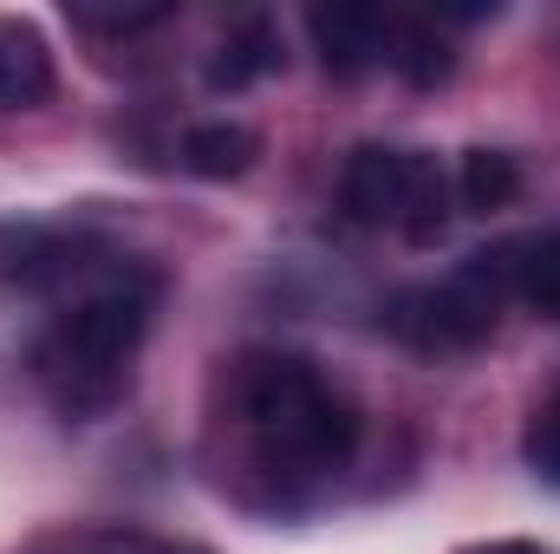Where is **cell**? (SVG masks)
Returning a JSON list of instances; mask_svg holds the SVG:
<instances>
[{"label":"cell","mask_w":560,"mask_h":554,"mask_svg":"<svg viewBox=\"0 0 560 554\" xmlns=\"http://www.w3.org/2000/svg\"><path fill=\"white\" fill-rule=\"evenodd\" d=\"M275 66H280L275 20L248 13V20H235V26L222 33V46H215V59H209V92H242V85L268 79Z\"/></svg>","instance_id":"cell-8"},{"label":"cell","mask_w":560,"mask_h":554,"mask_svg":"<svg viewBox=\"0 0 560 554\" xmlns=\"http://www.w3.org/2000/svg\"><path fill=\"white\" fill-rule=\"evenodd\" d=\"M52 99V53L39 26L0 20V112H33Z\"/></svg>","instance_id":"cell-7"},{"label":"cell","mask_w":560,"mask_h":554,"mask_svg":"<svg viewBox=\"0 0 560 554\" xmlns=\"http://www.w3.org/2000/svg\"><path fill=\"white\" fill-rule=\"evenodd\" d=\"M306 33H313V53L332 79H359L385 59L392 46V13L378 7H313L306 13Z\"/></svg>","instance_id":"cell-5"},{"label":"cell","mask_w":560,"mask_h":554,"mask_svg":"<svg viewBox=\"0 0 560 554\" xmlns=\"http://www.w3.org/2000/svg\"><path fill=\"white\" fill-rule=\"evenodd\" d=\"M255 157H261V138H255L248 125H229V118H209V125H196V131L183 138V163H189L196 176H209V183L248 176Z\"/></svg>","instance_id":"cell-10"},{"label":"cell","mask_w":560,"mask_h":554,"mask_svg":"<svg viewBox=\"0 0 560 554\" xmlns=\"http://www.w3.org/2000/svg\"><path fill=\"white\" fill-rule=\"evenodd\" d=\"M515 196H522V163H515L509 150H489V143L463 150V163H456V203H463L469 216H495V209H509Z\"/></svg>","instance_id":"cell-9"},{"label":"cell","mask_w":560,"mask_h":554,"mask_svg":"<svg viewBox=\"0 0 560 554\" xmlns=\"http://www.w3.org/2000/svg\"><path fill=\"white\" fill-rule=\"evenodd\" d=\"M235 412L275 483L332 476L359 443L352 399L300 353H248L235 366Z\"/></svg>","instance_id":"cell-1"},{"label":"cell","mask_w":560,"mask_h":554,"mask_svg":"<svg viewBox=\"0 0 560 554\" xmlns=\"http://www.w3.org/2000/svg\"><path fill=\"white\" fill-rule=\"evenodd\" d=\"M515 255L522 242H495L482 255H469L450 280H430V287H405L392 307H385V326L411 346V353H469L495 333L502 307L515 300Z\"/></svg>","instance_id":"cell-3"},{"label":"cell","mask_w":560,"mask_h":554,"mask_svg":"<svg viewBox=\"0 0 560 554\" xmlns=\"http://www.w3.org/2000/svg\"><path fill=\"white\" fill-rule=\"evenodd\" d=\"M515 300L535 320H560V229L522 242V255H515Z\"/></svg>","instance_id":"cell-12"},{"label":"cell","mask_w":560,"mask_h":554,"mask_svg":"<svg viewBox=\"0 0 560 554\" xmlns=\"http://www.w3.org/2000/svg\"><path fill=\"white\" fill-rule=\"evenodd\" d=\"M52 554H156V549L138 542V535H66Z\"/></svg>","instance_id":"cell-15"},{"label":"cell","mask_w":560,"mask_h":554,"mask_svg":"<svg viewBox=\"0 0 560 554\" xmlns=\"http://www.w3.org/2000/svg\"><path fill=\"white\" fill-rule=\"evenodd\" d=\"M150 307L156 287L138 275H118L92 293H79L33 346V372L52 392V405L66 417H98L112 412L131 385V359H138L143 333H150Z\"/></svg>","instance_id":"cell-2"},{"label":"cell","mask_w":560,"mask_h":554,"mask_svg":"<svg viewBox=\"0 0 560 554\" xmlns=\"http://www.w3.org/2000/svg\"><path fill=\"white\" fill-rule=\"evenodd\" d=\"M339 203L365 229H405L411 242H436L456 203V183L430 150H392V143H359L339 170Z\"/></svg>","instance_id":"cell-4"},{"label":"cell","mask_w":560,"mask_h":554,"mask_svg":"<svg viewBox=\"0 0 560 554\" xmlns=\"http://www.w3.org/2000/svg\"><path fill=\"white\" fill-rule=\"evenodd\" d=\"M385 59H392L398 79L418 85V92H436V85L456 72V53H450V39L436 33V20H392V46H385Z\"/></svg>","instance_id":"cell-11"},{"label":"cell","mask_w":560,"mask_h":554,"mask_svg":"<svg viewBox=\"0 0 560 554\" xmlns=\"http://www.w3.org/2000/svg\"><path fill=\"white\" fill-rule=\"evenodd\" d=\"M522 457H528V470H535L548 489H560V392L535 412L528 437H522Z\"/></svg>","instance_id":"cell-13"},{"label":"cell","mask_w":560,"mask_h":554,"mask_svg":"<svg viewBox=\"0 0 560 554\" xmlns=\"http://www.w3.org/2000/svg\"><path fill=\"white\" fill-rule=\"evenodd\" d=\"M85 242L79 235H59V229H39V222H7L0 229V280H20V287H52V280H72L85 268Z\"/></svg>","instance_id":"cell-6"},{"label":"cell","mask_w":560,"mask_h":554,"mask_svg":"<svg viewBox=\"0 0 560 554\" xmlns=\"http://www.w3.org/2000/svg\"><path fill=\"white\" fill-rule=\"evenodd\" d=\"M66 13H72V26H92V33H138V26H156L170 7H92V0H72Z\"/></svg>","instance_id":"cell-14"},{"label":"cell","mask_w":560,"mask_h":554,"mask_svg":"<svg viewBox=\"0 0 560 554\" xmlns=\"http://www.w3.org/2000/svg\"><path fill=\"white\" fill-rule=\"evenodd\" d=\"M456 554H541L535 542H476V549H456Z\"/></svg>","instance_id":"cell-16"}]
</instances>
